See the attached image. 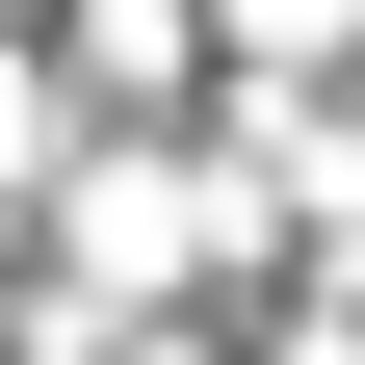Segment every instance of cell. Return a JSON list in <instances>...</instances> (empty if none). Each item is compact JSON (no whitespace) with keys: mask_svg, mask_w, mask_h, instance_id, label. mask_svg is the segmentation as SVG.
Wrapping results in <instances>:
<instances>
[{"mask_svg":"<svg viewBox=\"0 0 365 365\" xmlns=\"http://www.w3.org/2000/svg\"><path fill=\"white\" fill-rule=\"evenodd\" d=\"M235 26H261V53H339V26H365V0H235Z\"/></svg>","mask_w":365,"mask_h":365,"instance_id":"6da1fadb","label":"cell"},{"mask_svg":"<svg viewBox=\"0 0 365 365\" xmlns=\"http://www.w3.org/2000/svg\"><path fill=\"white\" fill-rule=\"evenodd\" d=\"M0 209H26V78H0Z\"/></svg>","mask_w":365,"mask_h":365,"instance_id":"7a4b0ae2","label":"cell"}]
</instances>
